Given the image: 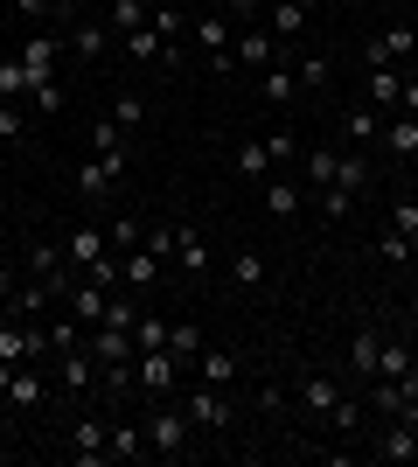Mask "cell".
Masks as SVG:
<instances>
[{
    "mask_svg": "<svg viewBox=\"0 0 418 467\" xmlns=\"http://www.w3.org/2000/svg\"><path fill=\"white\" fill-rule=\"evenodd\" d=\"M181 377H189V363H181L175 349H139V356H133V384H139V390H154V398L181 390Z\"/></svg>",
    "mask_w": 418,
    "mask_h": 467,
    "instance_id": "6da1fadb",
    "label": "cell"
},
{
    "mask_svg": "<svg viewBox=\"0 0 418 467\" xmlns=\"http://www.w3.org/2000/svg\"><path fill=\"white\" fill-rule=\"evenodd\" d=\"M139 426H147V453H160V461L189 453V432H196V426H189V411H168V405H154Z\"/></svg>",
    "mask_w": 418,
    "mask_h": 467,
    "instance_id": "7a4b0ae2",
    "label": "cell"
},
{
    "mask_svg": "<svg viewBox=\"0 0 418 467\" xmlns=\"http://www.w3.org/2000/svg\"><path fill=\"white\" fill-rule=\"evenodd\" d=\"M63 49H70V42H63V36H49V28H36V36H28V42H21V49H15V57H21V70H28V91L56 78Z\"/></svg>",
    "mask_w": 418,
    "mask_h": 467,
    "instance_id": "3957f363",
    "label": "cell"
},
{
    "mask_svg": "<svg viewBox=\"0 0 418 467\" xmlns=\"http://www.w3.org/2000/svg\"><path fill=\"white\" fill-rule=\"evenodd\" d=\"M181 411H189V426H196V432H223V426H230V390L196 384V390H181Z\"/></svg>",
    "mask_w": 418,
    "mask_h": 467,
    "instance_id": "277c9868",
    "label": "cell"
},
{
    "mask_svg": "<svg viewBox=\"0 0 418 467\" xmlns=\"http://www.w3.org/2000/svg\"><path fill=\"white\" fill-rule=\"evenodd\" d=\"M196 42H202V57H209V70H238V63H230V42H238V28H230V15H217V7H209V15L196 21Z\"/></svg>",
    "mask_w": 418,
    "mask_h": 467,
    "instance_id": "5b68a950",
    "label": "cell"
},
{
    "mask_svg": "<svg viewBox=\"0 0 418 467\" xmlns=\"http://www.w3.org/2000/svg\"><path fill=\"white\" fill-rule=\"evenodd\" d=\"M119 175H126V154H91V161L77 168V195H91V202H98V195L119 189Z\"/></svg>",
    "mask_w": 418,
    "mask_h": 467,
    "instance_id": "8992f818",
    "label": "cell"
},
{
    "mask_svg": "<svg viewBox=\"0 0 418 467\" xmlns=\"http://www.w3.org/2000/svg\"><path fill=\"white\" fill-rule=\"evenodd\" d=\"M189 370H196L202 384H217V390H238L244 363H238V349H209V342H202V356H196V363H189Z\"/></svg>",
    "mask_w": 418,
    "mask_h": 467,
    "instance_id": "52a82bcc",
    "label": "cell"
},
{
    "mask_svg": "<svg viewBox=\"0 0 418 467\" xmlns=\"http://www.w3.org/2000/svg\"><path fill=\"white\" fill-rule=\"evenodd\" d=\"M70 453H77L84 467L112 461V426H105V419H77V426H70Z\"/></svg>",
    "mask_w": 418,
    "mask_h": 467,
    "instance_id": "ba28073f",
    "label": "cell"
},
{
    "mask_svg": "<svg viewBox=\"0 0 418 467\" xmlns=\"http://www.w3.org/2000/svg\"><path fill=\"white\" fill-rule=\"evenodd\" d=\"M119 49H126L133 63H168V70L181 63V42H160L154 21H147V28H133V36H119Z\"/></svg>",
    "mask_w": 418,
    "mask_h": 467,
    "instance_id": "9c48e42d",
    "label": "cell"
},
{
    "mask_svg": "<svg viewBox=\"0 0 418 467\" xmlns=\"http://www.w3.org/2000/svg\"><path fill=\"white\" fill-rule=\"evenodd\" d=\"M230 63L272 70V63H279V36H272V28H238V42H230Z\"/></svg>",
    "mask_w": 418,
    "mask_h": 467,
    "instance_id": "30bf717a",
    "label": "cell"
},
{
    "mask_svg": "<svg viewBox=\"0 0 418 467\" xmlns=\"http://www.w3.org/2000/svg\"><path fill=\"white\" fill-rule=\"evenodd\" d=\"M105 300H112V286H98V279H91V273H84V279H77V286L63 293V307L77 314L84 328H98V321H105Z\"/></svg>",
    "mask_w": 418,
    "mask_h": 467,
    "instance_id": "8fae6325",
    "label": "cell"
},
{
    "mask_svg": "<svg viewBox=\"0 0 418 467\" xmlns=\"http://www.w3.org/2000/svg\"><path fill=\"white\" fill-rule=\"evenodd\" d=\"M49 363H56V384L63 390H91V384H98V356H91V342H84V349L49 356Z\"/></svg>",
    "mask_w": 418,
    "mask_h": 467,
    "instance_id": "7c38bea8",
    "label": "cell"
},
{
    "mask_svg": "<svg viewBox=\"0 0 418 467\" xmlns=\"http://www.w3.org/2000/svg\"><path fill=\"white\" fill-rule=\"evenodd\" d=\"M377 461H418V426L412 419H383L377 426Z\"/></svg>",
    "mask_w": 418,
    "mask_h": 467,
    "instance_id": "4fadbf2b",
    "label": "cell"
},
{
    "mask_svg": "<svg viewBox=\"0 0 418 467\" xmlns=\"http://www.w3.org/2000/svg\"><path fill=\"white\" fill-rule=\"evenodd\" d=\"M105 252H112V244H105V231H98V223H77V231L63 237V258H70L77 273H91V265H98Z\"/></svg>",
    "mask_w": 418,
    "mask_h": 467,
    "instance_id": "5bb4252c",
    "label": "cell"
},
{
    "mask_svg": "<svg viewBox=\"0 0 418 467\" xmlns=\"http://www.w3.org/2000/svg\"><path fill=\"white\" fill-rule=\"evenodd\" d=\"M293 398H300V411H307V419H328V411L342 405V384H335V377H300Z\"/></svg>",
    "mask_w": 418,
    "mask_h": 467,
    "instance_id": "9a60e30c",
    "label": "cell"
},
{
    "mask_svg": "<svg viewBox=\"0 0 418 467\" xmlns=\"http://www.w3.org/2000/svg\"><path fill=\"white\" fill-rule=\"evenodd\" d=\"M0 398H7V405H21V411H36L42 398H49V377H42L36 363H21V370L7 377V390H0Z\"/></svg>",
    "mask_w": 418,
    "mask_h": 467,
    "instance_id": "2e32d148",
    "label": "cell"
},
{
    "mask_svg": "<svg viewBox=\"0 0 418 467\" xmlns=\"http://www.w3.org/2000/svg\"><path fill=\"white\" fill-rule=\"evenodd\" d=\"M259 189H265V216H279V223H293L300 202H307V189H300V182H279V175H265Z\"/></svg>",
    "mask_w": 418,
    "mask_h": 467,
    "instance_id": "e0dca14e",
    "label": "cell"
},
{
    "mask_svg": "<svg viewBox=\"0 0 418 467\" xmlns=\"http://www.w3.org/2000/svg\"><path fill=\"white\" fill-rule=\"evenodd\" d=\"M383 154H391V161H418V119L412 112L383 119Z\"/></svg>",
    "mask_w": 418,
    "mask_h": 467,
    "instance_id": "ac0fdd59",
    "label": "cell"
},
{
    "mask_svg": "<svg viewBox=\"0 0 418 467\" xmlns=\"http://www.w3.org/2000/svg\"><path fill=\"white\" fill-rule=\"evenodd\" d=\"M63 42H70V49H77V57H91V63H98V57H105V49H112V42H119V36H112V28H105V21L77 15V28H70V36H63Z\"/></svg>",
    "mask_w": 418,
    "mask_h": 467,
    "instance_id": "d6986e66",
    "label": "cell"
},
{
    "mask_svg": "<svg viewBox=\"0 0 418 467\" xmlns=\"http://www.w3.org/2000/svg\"><path fill=\"white\" fill-rule=\"evenodd\" d=\"M175 265H181V273H209V244H202V231H196V223H175Z\"/></svg>",
    "mask_w": 418,
    "mask_h": 467,
    "instance_id": "ffe728a7",
    "label": "cell"
},
{
    "mask_svg": "<svg viewBox=\"0 0 418 467\" xmlns=\"http://www.w3.org/2000/svg\"><path fill=\"white\" fill-rule=\"evenodd\" d=\"M412 49H418V28H412V21H398V28H383V36L370 42V63H404Z\"/></svg>",
    "mask_w": 418,
    "mask_h": 467,
    "instance_id": "44dd1931",
    "label": "cell"
},
{
    "mask_svg": "<svg viewBox=\"0 0 418 467\" xmlns=\"http://www.w3.org/2000/svg\"><path fill=\"white\" fill-rule=\"evenodd\" d=\"M259 91H265V105H279V112H286V105L300 98V78H293V63L279 57L272 70H259Z\"/></svg>",
    "mask_w": 418,
    "mask_h": 467,
    "instance_id": "7402d4cb",
    "label": "cell"
},
{
    "mask_svg": "<svg viewBox=\"0 0 418 467\" xmlns=\"http://www.w3.org/2000/svg\"><path fill=\"white\" fill-rule=\"evenodd\" d=\"M342 140H349V147H377L383 140V112H370V105L342 112Z\"/></svg>",
    "mask_w": 418,
    "mask_h": 467,
    "instance_id": "603a6c76",
    "label": "cell"
},
{
    "mask_svg": "<svg viewBox=\"0 0 418 467\" xmlns=\"http://www.w3.org/2000/svg\"><path fill=\"white\" fill-rule=\"evenodd\" d=\"M265 28H272L279 42H293L300 28H307V7H300V0H265Z\"/></svg>",
    "mask_w": 418,
    "mask_h": 467,
    "instance_id": "cb8c5ba5",
    "label": "cell"
},
{
    "mask_svg": "<svg viewBox=\"0 0 418 467\" xmlns=\"http://www.w3.org/2000/svg\"><path fill=\"white\" fill-rule=\"evenodd\" d=\"M230 168H238L244 182H265V175H272V154H265V140H238V147H230Z\"/></svg>",
    "mask_w": 418,
    "mask_h": 467,
    "instance_id": "d4e9b609",
    "label": "cell"
},
{
    "mask_svg": "<svg viewBox=\"0 0 418 467\" xmlns=\"http://www.w3.org/2000/svg\"><path fill=\"white\" fill-rule=\"evenodd\" d=\"M91 356H98V370H105V363H133V335H126V328H98V335H91Z\"/></svg>",
    "mask_w": 418,
    "mask_h": 467,
    "instance_id": "484cf974",
    "label": "cell"
},
{
    "mask_svg": "<svg viewBox=\"0 0 418 467\" xmlns=\"http://www.w3.org/2000/svg\"><path fill=\"white\" fill-rule=\"evenodd\" d=\"M377 377H418V356H412V342L383 335V349H377Z\"/></svg>",
    "mask_w": 418,
    "mask_h": 467,
    "instance_id": "4316f807",
    "label": "cell"
},
{
    "mask_svg": "<svg viewBox=\"0 0 418 467\" xmlns=\"http://www.w3.org/2000/svg\"><path fill=\"white\" fill-rule=\"evenodd\" d=\"M377 349H383V335H377V328H362V335H349V370H356L362 384H370V377H377Z\"/></svg>",
    "mask_w": 418,
    "mask_h": 467,
    "instance_id": "83f0119b",
    "label": "cell"
},
{
    "mask_svg": "<svg viewBox=\"0 0 418 467\" xmlns=\"http://www.w3.org/2000/svg\"><path fill=\"white\" fill-rule=\"evenodd\" d=\"M398 91H404L398 70H391V63H370V105H377V112H398Z\"/></svg>",
    "mask_w": 418,
    "mask_h": 467,
    "instance_id": "f1b7e54d",
    "label": "cell"
},
{
    "mask_svg": "<svg viewBox=\"0 0 418 467\" xmlns=\"http://www.w3.org/2000/svg\"><path fill=\"white\" fill-rule=\"evenodd\" d=\"M119 273H126V286H147V279H160V258L147 244H133V252H119Z\"/></svg>",
    "mask_w": 418,
    "mask_h": 467,
    "instance_id": "f546056e",
    "label": "cell"
},
{
    "mask_svg": "<svg viewBox=\"0 0 418 467\" xmlns=\"http://www.w3.org/2000/svg\"><path fill=\"white\" fill-rule=\"evenodd\" d=\"M105 28H112V36H133V28H147V0H112V7H105Z\"/></svg>",
    "mask_w": 418,
    "mask_h": 467,
    "instance_id": "4dcf8cb0",
    "label": "cell"
},
{
    "mask_svg": "<svg viewBox=\"0 0 418 467\" xmlns=\"http://www.w3.org/2000/svg\"><path fill=\"white\" fill-rule=\"evenodd\" d=\"M91 154H126V161H133V133H119V126L98 112V126H91Z\"/></svg>",
    "mask_w": 418,
    "mask_h": 467,
    "instance_id": "1f68e13d",
    "label": "cell"
},
{
    "mask_svg": "<svg viewBox=\"0 0 418 467\" xmlns=\"http://www.w3.org/2000/svg\"><path fill=\"white\" fill-rule=\"evenodd\" d=\"M0 105H28V70H21V57H0Z\"/></svg>",
    "mask_w": 418,
    "mask_h": 467,
    "instance_id": "d6a6232c",
    "label": "cell"
},
{
    "mask_svg": "<svg viewBox=\"0 0 418 467\" xmlns=\"http://www.w3.org/2000/svg\"><path fill=\"white\" fill-rule=\"evenodd\" d=\"M335 189H370V154H362V147H349V154H342V168H335Z\"/></svg>",
    "mask_w": 418,
    "mask_h": 467,
    "instance_id": "836d02e7",
    "label": "cell"
},
{
    "mask_svg": "<svg viewBox=\"0 0 418 467\" xmlns=\"http://www.w3.org/2000/svg\"><path fill=\"white\" fill-rule=\"evenodd\" d=\"M139 453H147V426L119 419V426H112V461H139Z\"/></svg>",
    "mask_w": 418,
    "mask_h": 467,
    "instance_id": "e575fe53",
    "label": "cell"
},
{
    "mask_svg": "<svg viewBox=\"0 0 418 467\" xmlns=\"http://www.w3.org/2000/svg\"><path fill=\"white\" fill-rule=\"evenodd\" d=\"M335 168H342L335 147H314V154H307V189H335Z\"/></svg>",
    "mask_w": 418,
    "mask_h": 467,
    "instance_id": "d590c367",
    "label": "cell"
},
{
    "mask_svg": "<svg viewBox=\"0 0 418 467\" xmlns=\"http://www.w3.org/2000/svg\"><path fill=\"white\" fill-rule=\"evenodd\" d=\"M168 349H175L181 363H196V356H202V328H196V321H168Z\"/></svg>",
    "mask_w": 418,
    "mask_h": 467,
    "instance_id": "8d00e7d4",
    "label": "cell"
},
{
    "mask_svg": "<svg viewBox=\"0 0 418 467\" xmlns=\"http://www.w3.org/2000/svg\"><path fill=\"white\" fill-rule=\"evenodd\" d=\"M105 119H112L119 133H133L139 119H147V98H139V91H119V98H112V112H105Z\"/></svg>",
    "mask_w": 418,
    "mask_h": 467,
    "instance_id": "74e56055",
    "label": "cell"
},
{
    "mask_svg": "<svg viewBox=\"0 0 418 467\" xmlns=\"http://www.w3.org/2000/svg\"><path fill=\"white\" fill-rule=\"evenodd\" d=\"M133 349H168V314H139L133 321Z\"/></svg>",
    "mask_w": 418,
    "mask_h": 467,
    "instance_id": "f35d334b",
    "label": "cell"
},
{
    "mask_svg": "<svg viewBox=\"0 0 418 467\" xmlns=\"http://www.w3.org/2000/svg\"><path fill=\"white\" fill-rule=\"evenodd\" d=\"M265 279V258L251 252V244H244V252H230V286H259Z\"/></svg>",
    "mask_w": 418,
    "mask_h": 467,
    "instance_id": "ab89813d",
    "label": "cell"
},
{
    "mask_svg": "<svg viewBox=\"0 0 418 467\" xmlns=\"http://www.w3.org/2000/svg\"><path fill=\"white\" fill-rule=\"evenodd\" d=\"M139 237H147V223H139V216H119V223H105V244H112V252H133Z\"/></svg>",
    "mask_w": 418,
    "mask_h": 467,
    "instance_id": "60d3db41",
    "label": "cell"
},
{
    "mask_svg": "<svg viewBox=\"0 0 418 467\" xmlns=\"http://www.w3.org/2000/svg\"><path fill=\"white\" fill-rule=\"evenodd\" d=\"M314 202H321V216H328V223H342V216L356 210V189H314Z\"/></svg>",
    "mask_w": 418,
    "mask_h": 467,
    "instance_id": "b9f144b4",
    "label": "cell"
},
{
    "mask_svg": "<svg viewBox=\"0 0 418 467\" xmlns=\"http://www.w3.org/2000/svg\"><path fill=\"white\" fill-rule=\"evenodd\" d=\"M418 252V244H412V237H404V231H377V258H391V265H404V258H412Z\"/></svg>",
    "mask_w": 418,
    "mask_h": 467,
    "instance_id": "7bdbcfd3",
    "label": "cell"
},
{
    "mask_svg": "<svg viewBox=\"0 0 418 467\" xmlns=\"http://www.w3.org/2000/svg\"><path fill=\"white\" fill-rule=\"evenodd\" d=\"M133 321H139V307L112 293V300H105V321H98V328H126V335H133Z\"/></svg>",
    "mask_w": 418,
    "mask_h": 467,
    "instance_id": "ee69618b",
    "label": "cell"
},
{
    "mask_svg": "<svg viewBox=\"0 0 418 467\" xmlns=\"http://www.w3.org/2000/svg\"><path fill=\"white\" fill-rule=\"evenodd\" d=\"M328 426H335V432H356V426H362V398H349V390H342V405L328 411Z\"/></svg>",
    "mask_w": 418,
    "mask_h": 467,
    "instance_id": "f6af8a7d",
    "label": "cell"
},
{
    "mask_svg": "<svg viewBox=\"0 0 418 467\" xmlns=\"http://www.w3.org/2000/svg\"><path fill=\"white\" fill-rule=\"evenodd\" d=\"M28 133V105H0V140H21Z\"/></svg>",
    "mask_w": 418,
    "mask_h": 467,
    "instance_id": "bcb514c9",
    "label": "cell"
},
{
    "mask_svg": "<svg viewBox=\"0 0 418 467\" xmlns=\"http://www.w3.org/2000/svg\"><path fill=\"white\" fill-rule=\"evenodd\" d=\"M293 78H300V91H321V84H328V57H307Z\"/></svg>",
    "mask_w": 418,
    "mask_h": 467,
    "instance_id": "7dc6e473",
    "label": "cell"
},
{
    "mask_svg": "<svg viewBox=\"0 0 418 467\" xmlns=\"http://www.w3.org/2000/svg\"><path fill=\"white\" fill-rule=\"evenodd\" d=\"M28 105H36V112H63V84H56V78L36 84V91H28Z\"/></svg>",
    "mask_w": 418,
    "mask_h": 467,
    "instance_id": "c3c4849f",
    "label": "cell"
},
{
    "mask_svg": "<svg viewBox=\"0 0 418 467\" xmlns=\"http://www.w3.org/2000/svg\"><path fill=\"white\" fill-rule=\"evenodd\" d=\"M391 231H404L418 244V202H391Z\"/></svg>",
    "mask_w": 418,
    "mask_h": 467,
    "instance_id": "681fc988",
    "label": "cell"
},
{
    "mask_svg": "<svg viewBox=\"0 0 418 467\" xmlns=\"http://www.w3.org/2000/svg\"><path fill=\"white\" fill-rule=\"evenodd\" d=\"M265 154H272V168H279V161L300 154V140H293V133H272V140H265Z\"/></svg>",
    "mask_w": 418,
    "mask_h": 467,
    "instance_id": "f907efd6",
    "label": "cell"
},
{
    "mask_svg": "<svg viewBox=\"0 0 418 467\" xmlns=\"http://www.w3.org/2000/svg\"><path fill=\"white\" fill-rule=\"evenodd\" d=\"M15 15L21 21H42V15H56V0H15Z\"/></svg>",
    "mask_w": 418,
    "mask_h": 467,
    "instance_id": "816d5d0a",
    "label": "cell"
},
{
    "mask_svg": "<svg viewBox=\"0 0 418 467\" xmlns=\"http://www.w3.org/2000/svg\"><path fill=\"white\" fill-rule=\"evenodd\" d=\"M398 112H412V119H418V78H404V91H398Z\"/></svg>",
    "mask_w": 418,
    "mask_h": 467,
    "instance_id": "f5cc1de1",
    "label": "cell"
},
{
    "mask_svg": "<svg viewBox=\"0 0 418 467\" xmlns=\"http://www.w3.org/2000/svg\"><path fill=\"white\" fill-rule=\"evenodd\" d=\"M98 0H56V15H91Z\"/></svg>",
    "mask_w": 418,
    "mask_h": 467,
    "instance_id": "db71d44e",
    "label": "cell"
},
{
    "mask_svg": "<svg viewBox=\"0 0 418 467\" xmlns=\"http://www.w3.org/2000/svg\"><path fill=\"white\" fill-rule=\"evenodd\" d=\"M217 15H251V0H209Z\"/></svg>",
    "mask_w": 418,
    "mask_h": 467,
    "instance_id": "11a10c76",
    "label": "cell"
},
{
    "mask_svg": "<svg viewBox=\"0 0 418 467\" xmlns=\"http://www.w3.org/2000/svg\"><path fill=\"white\" fill-rule=\"evenodd\" d=\"M21 370V363H0V390H7V377H15Z\"/></svg>",
    "mask_w": 418,
    "mask_h": 467,
    "instance_id": "9f6ffc18",
    "label": "cell"
},
{
    "mask_svg": "<svg viewBox=\"0 0 418 467\" xmlns=\"http://www.w3.org/2000/svg\"><path fill=\"white\" fill-rule=\"evenodd\" d=\"M300 7H307V15H314V7H321V0H300Z\"/></svg>",
    "mask_w": 418,
    "mask_h": 467,
    "instance_id": "6f0895ef",
    "label": "cell"
},
{
    "mask_svg": "<svg viewBox=\"0 0 418 467\" xmlns=\"http://www.w3.org/2000/svg\"><path fill=\"white\" fill-rule=\"evenodd\" d=\"M251 7H265V0H251Z\"/></svg>",
    "mask_w": 418,
    "mask_h": 467,
    "instance_id": "680465c9",
    "label": "cell"
}]
</instances>
